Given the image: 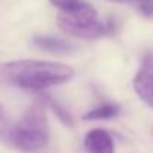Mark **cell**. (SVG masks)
<instances>
[{
  "instance_id": "obj_8",
  "label": "cell",
  "mask_w": 153,
  "mask_h": 153,
  "mask_svg": "<svg viewBox=\"0 0 153 153\" xmlns=\"http://www.w3.org/2000/svg\"><path fill=\"white\" fill-rule=\"evenodd\" d=\"M49 3L59 9V13H74L89 6V3L85 0H49Z\"/></svg>"
},
{
  "instance_id": "obj_5",
  "label": "cell",
  "mask_w": 153,
  "mask_h": 153,
  "mask_svg": "<svg viewBox=\"0 0 153 153\" xmlns=\"http://www.w3.org/2000/svg\"><path fill=\"white\" fill-rule=\"evenodd\" d=\"M86 153H116L113 137L102 128L91 129L83 140Z\"/></svg>"
},
{
  "instance_id": "obj_3",
  "label": "cell",
  "mask_w": 153,
  "mask_h": 153,
  "mask_svg": "<svg viewBox=\"0 0 153 153\" xmlns=\"http://www.w3.org/2000/svg\"><path fill=\"white\" fill-rule=\"evenodd\" d=\"M56 25L64 34L85 40H95L108 33L107 25L97 19V9L92 4L74 13H59Z\"/></svg>"
},
{
  "instance_id": "obj_9",
  "label": "cell",
  "mask_w": 153,
  "mask_h": 153,
  "mask_svg": "<svg viewBox=\"0 0 153 153\" xmlns=\"http://www.w3.org/2000/svg\"><path fill=\"white\" fill-rule=\"evenodd\" d=\"M13 126H15V123H12L7 111L0 104V141L1 143L10 144V137H12Z\"/></svg>"
},
{
  "instance_id": "obj_1",
  "label": "cell",
  "mask_w": 153,
  "mask_h": 153,
  "mask_svg": "<svg viewBox=\"0 0 153 153\" xmlns=\"http://www.w3.org/2000/svg\"><path fill=\"white\" fill-rule=\"evenodd\" d=\"M74 76V68L42 59H18L0 64V83L13 85L27 91H43L62 85Z\"/></svg>"
},
{
  "instance_id": "obj_12",
  "label": "cell",
  "mask_w": 153,
  "mask_h": 153,
  "mask_svg": "<svg viewBox=\"0 0 153 153\" xmlns=\"http://www.w3.org/2000/svg\"><path fill=\"white\" fill-rule=\"evenodd\" d=\"M110 1H114V3H128V1H134V0H110Z\"/></svg>"
},
{
  "instance_id": "obj_2",
  "label": "cell",
  "mask_w": 153,
  "mask_h": 153,
  "mask_svg": "<svg viewBox=\"0 0 153 153\" xmlns=\"http://www.w3.org/2000/svg\"><path fill=\"white\" fill-rule=\"evenodd\" d=\"M46 105L45 98H39L28 107L21 120L13 126L10 146L21 152H37L46 147L49 143Z\"/></svg>"
},
{
  "instance_id": "obj_11",
  "label": "cell",
  "mask_w": 153,
  "mask_h": 153,
  "mask_svg": "<svg viewBox=\"0 0 153 153\" xmlns=\"http://www.w3.org/2000/svg\"><path fill=\"white\" fill-rule=\"evenodd\" d=\"M137 3V7L138 10L147 16V18H152L153 16V0H134Z\"/></svg>"
},
{
  "instance_id": "obj_4",
  "label": "cell",
  "mask_w": 153,
  "mask_h": 153,
  "mask_svg": "<svg viewBox=\"0 0 153 153\" xmlns=\"http://www.w3.org/2000/svg\"><path fill=\"white\" fill-rule=\"evenodd\" d=\"M132 86L140 100L153 108V52L143 56L141 67L132 79Z\"/></svg>"
},
{
  "instance_id": "obj_7",
  "label": "cell",
  "mask_w": 153,
  "mask_h": 153,
  "mask_svg": "<svg viewBox=\"0 0 153 153\" xmlns=\"http://www.w3.org/2000/svg\"><path fill=\"white\" fill-rule=\"evenodd\" d=\"M120 108L116 104L111 102H105L101 105H97L94 108H91L88 113L83 114L85 120H107V119H113L119 114Z\"/></svg>"
},
{
  "instance_id": "obj_6",
  "label": "cell",
  "mask_w": 153,
  "mask_h": 153,
  "mask_svg": "<svg viewBox=\"0 0 153 153\" xmlns=\"http://www.w3.org/2000/svg\"><path fill=\"white\" fill-rule=\"evenodd\" d=\"M33 45L43 52L53 55H68L73 52V45L64 39L55 36H36L33 37Z\"/></svg>"
},
{
  "instance_id": "obj_10",
  "label": "cell",
  "mask_w": 153,
  "mask_h": 153,
  "mask_svg": "<svg viewBox=\"0 0 153 153\" xmlns=\"http://www.w3.org/2000/svg\"><path fill=\"white\" fill-rule=\"evenodd\" d=\"M43 97H45V100H46V104L49 105V108H51L52 111L58 116V119H61L62 123H65L67 126H73V125H74L73 117L68 114V111H67L65 108H62L56 101H53V100H51V98H46V95H43Z\"/></svg>"
}]
</instances>
